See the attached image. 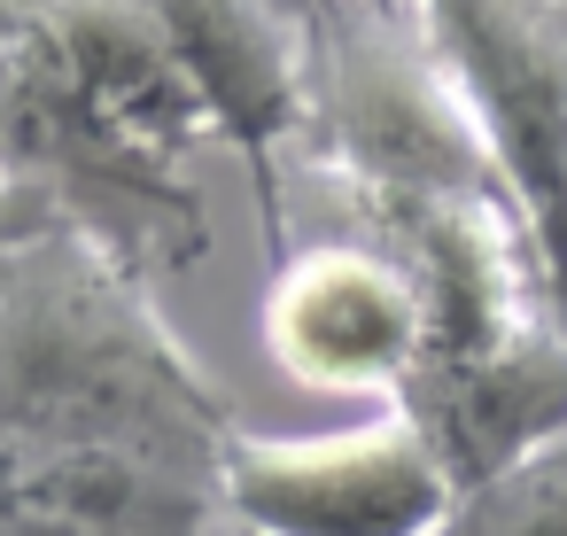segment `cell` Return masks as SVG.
Masks as SVG:
<instances>
[{"instance_id": "cell-11", "label": "cell", "mask_w": 567, "mask_h": 536, "mask_svg": "<svg viewBox=\"0 0 567 536\" xmlns=\"http://www.w3.org/2000/svg\"><path fill=\"white\" fill-rule=\"evenodd\" d=\"M0 536H125V528H102V520H71V513H48V505L0 497Z\"/></svg>"}, {"instance_id": "cell-2", "label": "cell", "mask_w": 567, "mask_h": 536, "mask_svg": "<svg viewBox=\"0 0 567 536\" xmlns=\"http://www.w3.org/2000/svg\"><path fill=\"white\" fill-rule=\"evenodd\" d=\"M234 404L164 327L148 272L79 218L0 249V451L125 443L226 466Z\"/></svg>"}, {"instance_id": "cell-10", "label": "cell", "mask_w": 567, "mask_h": 536, "mask_svg": "<svg viewBox=\"0 0 567 536\" xmlns=\"http://www.w3.org/2000/svg\"><path fill=\"white\" fill-rule=\"evenodd\" d=\"M71 210L40 187V179H24L17 164H0V249H17V241H32V234H48V226H63Z\"/></svg>"}, {"instance_id": "cell-8", "label": "cell", "mask_w": 567, "mask_h": 536, "mask_svg": "<svg viewBox=\"0 0 567 536\" xmlns=\"http://www.w3.org/2000/svg\"><path fill=\"white\" fill-rule=\"evenodd\" d=\"M396 412L427 435V451L443 458V474L466 497L489 474L544 451L551 435H567V327L551 319V327H536L528 342H513L497 358L412 373Z\"/></svg>"}, {"instance_id": "cell-12", "label": "cell", "mask_w": 567, "mask_h": 536, "mask_svg": "<svg viewBox=\"0 0 567 536\" xmlns=\"http://www.w3.org/2000/svg\"><path fill=\"white\" fill-rule=\"evenodd\" d=\"M365 9H381V17H412V0H365Z\"/></svg>"}, {"instance_id": "cell-4", "label": "cell", "mask_w": 567, "mask_h": 536, "mask_svg": "<svg viewBox=\"0 0 567 536\" xmlns=\"http://www.w3.org/2000/svg\"><path fill=\"white\" fill-rule=\"evenodd\" d=\"M412 17L482 125L567 319V0H412Z\"/></svg>"}, {"instance_id": "cell-5", "label": "cell", "mask_w": 567, "mask_h": 536, "mask_svg": "<svg viewBox=\"0 0 567 536\" xmlns=\"http://www.w3.org/2000/svg\"><path fill=\"white\" fill-rule=\"evenodd\" d=\"M226 513L249 536H443L458 482L427 435L389 404L334 435H249L226 443Z\"/></svg>"}, {"instance_id": "cell-9", "label": "cell", "mask_w": 567, "mask_h": 536, "mask_svg": "<svg viewBox=\"0 0 567 536\" xmlns=\"http://www.w3.org/2000/svg\"><path fill=\"white\" fill-rule=\"evenodd\" d=\"M443 536H567V435L466 489Z\"/></svg>"}, {"instance_id": "cell-3", "label": "cell", "mask_w": 567, "mask_h": 536, "mask_svg": "<svg viewBox=\"0 0 567 536\" xmlns=\"http://www.w3.org/2000/svg\"><path fill=\"white\" fill-rule=\"evenodd\" d=\"M303 172L334 195L474 187L513 195L458 86L443 79L420 17H381L365 0H311L303 17Z\"/></svg>"}, {"instance_id": "cell-1", "label": "cell", "mask_w": 567, "mask_h": 536, "mask_svg": "<svg viewBox=\"0 0 567 536\" xmlns=\"http://www.w3.org/2000/svg\"><path fill=\"white\" fill-rule=\"evenodd\" d=\"M218 141L148 0H0V164L148 280L210 249L195 148Z\"/></svg>"}, {"instance_id": "cell-7", "label": "cell", "mask_w": 567, "mask_h": 536, "mask_svg": "<svg viewBox=\"0 0 567 536\" xmlns=\"http://www.w3.org/2000/svg\"><path fill=\"white\" fill-rule=\"evenodd\" d=\"M265 350L288 381L334 396L396 404L427 350V311L412 272L373 241H319L272 265Z\"/></svg>"}, {"instance_id": "cell-13", "label": "cell", "mask_w": 567, "mask_h": 536, "mask_svg": "<svg viewBox=\"0 0 567 536\" xmlns=\"http://www.w3.org/2000/svg\"><path fill=\"white\" fill-rule=\"evenodd\" d=\"M280 9H288V17H296V24H303V17H311V0H280Z\"/></svg>"}, {"instance_id": "cell-6", "label": "cell", "mask_w": 567, "mask_h": 536, "mask_svg": "<svg viewBox=\"0 0 567 536\" xmlns=\"http://www.w3.org/2000/svg\"><path fill=\"white\" fill-rule=\"evenodd\" d=\"M164 24L187 86L210 110V133L241 156L257 226L272 265L288 257V172L280 156L303 148V110H311V71H303V24L280 0H148Z\"/></svg>"}]
</instances>
